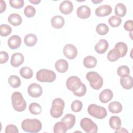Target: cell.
<instances>
[{
	"mask_svg": "<svg viewBox=\"0 0 133 133\" xmlns=\"http://www.w3.org/2000/svg\"><path fill=\"white\" fill-rule=\"evenodd\" d=\"M22 129L25 132L36 133L39 132L42 128V124L39 120L34 119H25L22 122Z\"/></svg>",
	"mask_w": 133,
	"mask_h": 133,
	"instance_id": "obj_1",
	"label": "cell"
},
{
	"mask_svg": "<svg viewBox=\"0 0 133 133\" xmlns=\"http://www.w3.org/2000/svg\"><path fill=\"white\" fill-rule=\"evenodd\" d=\"M11 103L14 109L18 112L23 111L26 107V103L22 94L18 91L14 92L11 95Z\"/></svg>",
	"mask_w": 133,
	"mask_h": 133,
	"instance_id": "obj_2",
	"label": "cell"
},
{
	"mask_svg": "<svg viewBox=\"0 0 133 133\" xmlns=\"http://www.w3.org/2000/svg\"><path fill=\"white\" fill-rule=\"evenodd\" d=\"M64 105V102L61 98H55L52 102L50 111L51 116L55 118L61 117L63 114Z\"/></svg>",
	"mask_w": 133,
	"mask_h": 133,
	"instance_id": "obj_3",
	"label": "cell"
},
{
	"mask_svg": "<svg viewBox=\"0 0 133 133\" xmlns=\"http://www.w3.org/2000/svg\"><path fill=\"white\" fill-rule=\"evenodd\" d=\"M86 79L89 82L91 87L94 89H100L103 84L102 77L96 72L91 71L87 73Z\"/></svg>",
	"mask_w": 133,
	"mask_h": 133,
	"instance_id": "obj_4",
	"label": "cell"
},
{
	"mask_svg": "<svg viewBox=\"0 0 133 133\" xmlns=\"http://www.w3.org/2000/svg\"><path fill=\"white\" fill-rule=\"evenodd\" d=\"M36 77L37 80L40 82L51 83L56 79V74L50 70L43 69L37 71Z\"/></svg>",
	"mask_w": 133,
	"mask_h": 133,
	"instance_id": "obj_5",
	"label": "cell"
},
{
	"mask_svg": "<svg viewBox=\"0 0 133 133\" xmlns=\"http://www.w3.org/2000/svg\"><path fill=\"white\" fill-rule=\"evenodd\" d=\"M87 110L90 115L98 119H103L107 115V112L105 108L95 104H90Z\"/></svg>",
	"mask_w": 133,
	"mask_h": 133,
	"instance_id": "obj_6",
	"label": "cell"
},
{
	"mask_svg": "<svg viewBox=\"0 0 133 133\" xmlns=\"http://www.w3.org/2000/svg\"><path fill=\"white\" fill-rule=\"evenodd\" d=\"M80 125L86 133H96L98 131L97 125L89 118H82L80 122Z\"/></svg>",
	"mask_w": 133,
	"mask_h": 133,
	"instance_id": "obj_7",
	"label": "cell"
},
{
	"mask_svg": "<svg viewBox=\"0 0 133 133\" xmlns=\"http://www.w3.org/2000/svg\"><path fill=\"white\" fill-rule=\"evenodd\" d=\"M83 84L80 78L76 76L69 77L66 82V86L68 89L73 92L77 90Z\"/></svg>",
	"mask_w": 133,
	"mask_h": 133,
	"instance_id": "obj_8",
	"label": "cell"
},
{
	"mask_svg": "<svg viewBox=\"0 0 133 133\" xmlns=\"http://www.w3.org/2000/svg\"><path fill=\"white\" fill-rule=\"evenodd\" d=\"M63 52L65 57L69 59H74L77 55L76 47L71 44H68L64 46Z\"/></svg>",
	"mask_w": 133,
	"mask_h": 133,
	"instance_id": "obj_9",
	"label": "cell"
},
{
	"mask_svg": "<svg viewBox=\"0 0 133 133\" xmlns=\"http://www.w3.org/2000/svg\"><path fill=\"white\" fill-rule=\"evenodd\" d=\"M28 92L31 97L38 98L42 95L43 89L40 85L33 83L29 86L28 88Z\"/></svg>",
	"mask_w": 133,
	"mask_h": 133,
	"instance_id": "obj_10",
	"label": "cell"
},
{
	"mask_svg": "<svg viewBox=\"0 0 133 133\" xmlns=\"http://www.w3.org/2000/svg\"><path fill=\"white\" fill-rule=\"evenodd\" d=\"M112 7L109 5H102L98 7L95 10V14L98 17H104L112 12Z\"/></svg>",
	"mask_w": 133,
	"mask_h": 133,
	"instance_id": "obj_11",
	"label": "cell"
},
{
	"mask_svg": "<svg viewBox=\"0 0 133 133\" xmlns=\"http://www.w3.org/2000/svg\"><path fill=\"white\" fill-rule=\"evenodd\" d=\"M24 58L23 55L20 52H15L11 57L10 64L15 67H18L24 62Z\"/></svg>",
	"mask_w": 133,
	"mask_h": 133,
	"instance_id": "obj_12",
	"label": "cell"
},
{
	"mask_svg": "<svg viewBox=\"0 0 133 133\" xmlns=\"http://www.w3.org/2000/svg\"><path fill=\"white\" fill-rule=\"evenodd\" d=\"M73 9V5L70 1H64L60 4L59 10L63 14L69 15L72 12Z\"/></svg>",
	"mask_w": 133,
	"mask_h": 133,
	"instance_id": "obj_13",
	"label": "cell"
},
{
	"mask_svg": "<svg viewBox=\"0 0 133 133\" xmlns=\"http://www.w3.org/2000/svg\"><path fill=\"white\" fill-rule=\"evenodd\" d=\"M76 14L79 18L85 19L90 17L91 10L88 6L86 5H82L77 9Z\"/></svg>",
	"mask_w": 133,
	"mask_h": 133,
	"instance_id": "obj_14",
	"label": "cell"
},
{
	"mask_svg": "<svg viewBox=\"0 0 133 133\" xmlns=\"http://www.w3.org/2000/svg\"><path fill=\"white\" fill-rule=\"evenodd\" d=\"M8 46L12 49H16L20 47L21 44V37L17 35H14L10 36L7 42Z\"/></svg>",
	"mask_w": 133,
	"mask_h": 133,
	"instance_id": "obj_15",
	"label": "cell"
},
{
	"mask_svg": "<svg viewBox=\"0 0 133 133\" xmlns=\"http://www.w3.org/2000/svg\"><path fill=\"white\" fill-rule=\"evenodd\" d=\"M109 48V43L104 39H100L95 46L96 51L100 54H104L106 52Z\"/></svg>",
	"mask_w": 133,
	"mask_h": 133,
	"instance_id": "obj_16",
	"label": "cell"
},
{
	"mask_svg": "<svg viewBox=\"0 0 133 133\" xmlns=\"http://www.w3.org/2000/svg\"><path fill=\"white\" fill-rule=\"evenodd\" d=\"M76 118L74 115L72 114H67L61 119V121L64 123L67 130L72 128L75 125Z\"/></svg>",
	"mask_w": 133,
	"mask_h": 133,
	"instance_id": "obj_17",
	"label": "cell"
},
{
	"mask_svg": "<svg viewBox=\"0 0 133 133\" xmlns=\"http://www.w3.org/2000/svg\"><path fill=\"white\" fill-rule=\"evenodd\" d=\"M113 96L111 90L110 89H105L102 90L99 95V99L102 103H107L111 101Z\"/></svg>",
	"mask_w": 133,
	"mask_h": 133,
	"instance_id": "obj_18",
	"label": "cell"
},
{
	"mask_svg": "<svg viewBox=\"0 0 133 133\" xmlns=\"http://www.w3.org/2000/svg\"><path fill=\"white\" fill-rule=\"evenodd\" d=\"M65 21L64 18L60 15L54 16L51 19V25L55 29L62 28L64 25Z\"/></svg>",
	"mask_w": 133,
	"mask_h": 133,
	"instance_id": "obj_19",
	"label": "cell"
},
{
	"mask_svg": "<svg viewBox=\"0 0 133 133\" xmlns=\"http://www.w3.org/2000/svg\"><path fill=\"white\" fill-rule=\"evenodd\" d=\"M56 70L60 73H65L69 68V64L64 59H59L56 61L55 64Z\"/></svg>",
	"mask_w": 133,
	"mask_h": 133,
	"instance_id": "obj_20",
	"label": "cell"
},
{
	"mask_svg": "<svg viewBox=\"0 0 133 133\" xmlns=\"http://www.w3.org/2000/svg\"><path fill=\"white\" fill-rule=\"evenodd\" d=\"M8 22L14 26H18L22 22L21 17L18 14L13 13L10 14L8 18Z\"/></svg>",
	"mask_w": 133,
	"mask_h": 133,
	"instance_id": "obj_21",
	"label": "cell"
},
{
	"mask_svg": "<svg viewBox=\"0 0 133 133\" xmlns=\"http://www.w3.org/2000/svg\"><path fill=\"white\" fill-rule=\"evenodd\" d=\"M97 63V60L95 57L92 56H86L83 61V64L86 68H95Z\"/></svg>",
	"mask_w": 133,
	"mask_h": 133,
	"instance_id": "obj_22",
	"label": "cell"
},
{
	"mask_svg": "<svg viewBox=\"0 0 133 133\" xmlns=\"http://www.w3.org/2000/svg\"><path fill=\"white\" fill-rule=\"evenodd\" d=\"M120 83L124 89H131L132 87V77L130 75L121 77L120 79Z\"/></svg>",
	"mask_w": 133,
	"mask_h": 133,
	"instance_id": "obj_23",
	"label": "cell"
},
{
	"mask_svg": "<svg viewBox=\"0 0 133 133\" xmlns=\"http://www.w3.org/2000/svg\"><path fill=\"white\" fill-rule=\"evenodd\" d=\"M109 110L112 113H119L123 109L122 104L118 101H113L110 103L108 106Z\"/></svg>",
	"mask_w": 133,
	"mask_h": 133,
	"instance_id": "obj_24",
	"label": "cell"
},
{
	"mask_svg": "<svg viewBox=\"0 0 133 133\" xmlns=\"http://www.w3.org/2000/svg\"><path fill=\"white\" fill-rule=\"evenodd\" d=\"M37 41V37L34 34H29L24 37V42L25 44L29 47L34 46Z\"/></svg>",
	"mask_w": 133,
	"mask_h": 133,
	"instance_id": "obj_25",
	"label": "cell"
},
{
	"mask_svg": "<svg viewBox=\"0 0 133 133\" xmlns=\"http://www.w3.org/2000/svg\"><path fill=\"white\" fill-rule=\"evenodd\" d=\"M126 12L127 9L124 4L119 3L116 5L115 7V14L117 17H124L126 14Z\"/></svg>",
	"mask_w": 133,
	"mask_h": 133,
	"instance_id": "obj_26",
	"label": "cell"
},
{
	"mask_svg": "<svg viewBox=\"0 0 133 133\" xmlns=\"http://www.w3.org/2000/svg\"><path fill=\"white\" fill-rule=\"evenodd\" d=\"M122 122L121 118L117 116H112L109 119V125L110 127L114 129L117 130L121 126Z\"/></svg>",
	"mask_w": 133,
	"mask_h": 133,
	"instance_id": "obj_27",
	"label": "cell"
},
{
	"mask_svg": "<svg viewBox=\"0 0 133 133\" xmlns=\"http://www.w3.org/2000/svg\"><path fill=\"white\" fill-rule=\"evenodd\" d=\"M115 49H117L120 54V57H124L127 52V46L124 42H118L115 45Z\"/></svg>",
	"mask_w": 133,
	"mask_h": 133,
	"instance_id": "obj_28",
	"label": "cell"
},
{
	"mask_svg": "<svg viewBox=\"0 0 133 133\" xmlns=\"http://www.w3.org/2000/svg\"><path fill=\"white\" fill-rule=\"evenodd\" d=\"M8 83L13 88H16L21 85L20 78L16 75H11L9 77L8 79Z\"/></svg>",
	"mask_w": 133,
	"mask_h": 133,
	"instance_id": "obj_29",
	"label": "cell"
},
{
	"mask_svg": "<svg viewBox=\"0 0 133 133\" xmlns=\"http://www.w3.org/2000/svg\"><path fill=\"white\" fill-rule=\"evenodd\" d=\"M29 110L30 112L34 115H38L42 111L41 106L37 103L33 102L29 105Z\"/></svg>",
	"mask_w": 133,
	"mask_h": 133,
	"instance_id": "obj_30",
	"label": "cell"
},
{
	"mask_svg": "<svg viewBox=\"0 0 133 133\" xmlns=\"http://www.w3.org/2000/svg\"><path fill=\"white\" fill-rule=\"evenodd\" d=\"M120 58V54L119 51L114 48L111 49L107 55V59L111 62H114Z\"/></svg>",
	"mask_w": 133,
	"mask_h": 133,
	"instance_id": "obj_31",
	"label": "cell"
},
{
	"mask_svg": "<svg viewBox=\"0 0 133 133\" xmlns=\"http://www.w3.org/2000/svg\"><path fill=\"white\" fill-rule=\"evenodd\" d=\"M66 130V127L62 121L57 122L54 126L53 131L55 133H65Z\"/></svg>",
	"mask_w": 133,
	"mask_h": 133,
	"instance_id": "obj_32",
	"label": "cell"
},
{
	"mask_svg": "<svg viewBox=\"0 0 133 133\" xmlns=\"http://www.w3.org/2000/svg\"><path fill=\"white\" fill-rule=\"evenodd\" d=\"M20 74L22 77L29 79L33 76V71L29 67H23L20 70Z\"/></svg>",
	"mask_w": 133,
	"mask_h": 133,
	"instance_id": "obj_33",
	"label": "cell"
},
{
	"mask_svg": "<svg viewBox=\"0 0 133 133\" xmlns=\"http://www.w3.org/2000/svg\"><path fill=\"white\" fill-rule=\"evenodd\" d=\"M96 30L97 33L101 35H106L109 31V27L105 23L98 24L96 26Z\"/></svg>",
	"mask_w": 133,
	"mask_h": 133,
	"instance_id": "obj_34",
	"label": "cell"
},
{
	"mask_svg": "<svg viewBox=\"0 0 133 133\" xmlns=\"http://www.w3.org/2000/svg\"><path fill=\"white\" fill-rule=\"evenodd\" d=\"M122 21V19L116 16H112L110 17L108 20L109 24L113 28H116L119 26L121 24Z\"/></svg>",
	"mask_w": 133,
	"mask_h": 133,
	"instance_id": "obj_35",
	"label": "cell"
},
{
	"mask_svg": "<svg viewBox=\"0 0 133 133\" xmlns=\"http://www.w3.org/2000/svg\"><path fill=\"white\" fill-rule=\"evenodd\" d=\"M117 73L118 75L121 77H126L129 75L130 69L127 65H122L118 68Z\"/></svg>",
	"mask_w": 133,
	"mask_h": 133,
	"instance_id": "obj_36",
	"label": "cell"
},
{
	"mask_svg": "<svg viewBox=\"0 0 133 133\" xmlns=\"http://www.w3.org/2000/svg\"><path fill=\"white\" fill-rule=\"evenodd\" d=\"M12 29L10 26L6 24H2L0 26V35L2 36H7L10 34Z\"/></svg>",
	"mask_w": 133,
	"mask_h": 133,
	"instance_id": "obj_37",
	"label": "cell"
},
{
	"mask_svg": "<svg viewBox=\"0 0 133 133\" xmlns=\"http://www.w3.org/2000/svg\"><path fill=\"white\" fill-rule=\"evenodd\" d=\"M35 8L31 5H28L26 6L24 9V14L25 16L28 18L33 17L35 15Z\"/></svg>",
	"mask_w": 133,
	"mask_h": 133,
	"instance_id": "obj_38",
	"label": "cell"
},
{
	"mask_svg": "<svg viewBox=\"0 0 133 133\" xmlns=\"http://www.w3.org/2000/svg\"><path fill=\"white\" fill-rule=\"evenodd\" d=\"M83 107L82 102L78 100H75L73 101L71 104V110L75 112H80Z\"/></svg>",
	"mask_w": 133,
	"mask_h": 133,
	"instance_id": "obj_39",
	"label": "cell"
},
{
	"mask_svg": "<svg viewBox=\"0 0 133 133\" xmlns=\"http://www.w3.org/2000/svg\"><path fill=\"white\" fill-rule=\"evenodd\" d=\"M9 4L14 8L19 9L23 7L24 1L23 0H10Z\"/></svg>",
	"mask_w": 133,
	"mask_h": 133,
	"instance_id": "obj_40",
	"label": "cell"
},
{
	"mask_svg": "<svg viewBox=\"0 0 133 133\" xmlns=\"http://www.w3.org/2000/svg\"><path fill=\"white\" fill-rule=\"evenodd\" d=\"M86 92V86L83 83L81 87L76 91L74 92L73 94L75 96L77 97H83L85 95Z\"/></svg>",
	"mask_w": 133,
	"mask_h": 133,
	"instance_id": "obj_41",
	"label": "cell"
},
{
	"mask_svg": "<svg viewBox=\"0 0 133 133\" xmlns=\"http://www.w3.org/2000/svg\"><path fill=\"white\" fill-rule=\"evenodd\" d=\"M5 133H18L19 130L17 126L13 124H9L6 127Z\"/></svg>",
	"mask_w": 133,
	"mask_h": 133,
	"instance_id": "obj_42",
	"label": "cell"
},
{
	"mask_svg": "<svg viewBox=\"0 0 133 133\" xmlns=\"http://www.w3.org/2000/svg\"><path fill=\"white\" fill-rule=\"evenodd\" d=\"M9 56L8 54L4 51H1L0 52V63L3 64L7 62L8 60Z\"/></svg>",
	"mask_w": 133,
	"mask_h": 133,
	"instance_id": "obj_43",
	"label": "cell"
},
{
	"mask_svg": "<svg viewBox=\"0 0 133 133\" xmlns=\"http://www.w3.org/2000/svg\"><path fill=\"white\" fill-rule=\"evenodd\" d=\"M124 28L127 31L132 32L133 29V23L132 20L126 21L124 24Z\"/></svg>",
	"mask_w": 133,
	"mask_h": 133,
	"instance_id": "obj_44",
	"label": "cell"
},
{
	"mask_svg": "<svg viewBox=\"0 0 133 133\" xmlns=\"http://www.w3.org/2000/svg\"><path fill=\"white\" fill-rule=\"evenodd\" d=\"M6 8V4L5 1L1 0V5H0V9H1V13H3Z\"/></svg>",
	"mask_w": 133,
	"mask_h": 133,
	"instance_id": "obj_45",
	"label": "cell"
},
{
	"mask_svg": "<svg viewBox=\"0 0 133 133\" xmlns=\"http://www.w3.org/2000/svg\"><path fill=\"white\" fill-rule=\"evenodd\" d=\"M115 132H128V131L124 128H119L118 129L115 131Z\"/></svg>",
	"mask_w": 133,
	"mask_h": 133,
	"instance_id": "obj_46",
	"label": "cell"
},
{
	"mask_svg": "<svg viewBox=\"0 0 133 133\" xmlns=\"http://www.w3.org/2000/svg\"><path fill=\"white\" fill-rule=\"evenodd\" d=\"M29 2L33 4H35V5H37L38 4H39L40 2H41V1L40 0H33V1H31V0H30Z\"/></svg>",
	"mask_w": 133,
	"mask_h": 133,
	"instance_id": "obj_47",
	"label": "cell"
},
{
	"mask_svg": "<svg viewBox=\"0 0 133 133\" xmlns=\"http://www.w3.org/2000/svg\"><path fill=\"white\" fill-rule=\"evenodd\" d=\"M102 0H101V1H100V0H96V1H94V0H92L91 1V2L93 3H94L95 4H98V3H101V2H102Z\"/></svg>",
	"mask_w": 133,
	"mask_h": 133,
	"instance_id": "obj_48",
	"label": "cell"
}]
</instances>
